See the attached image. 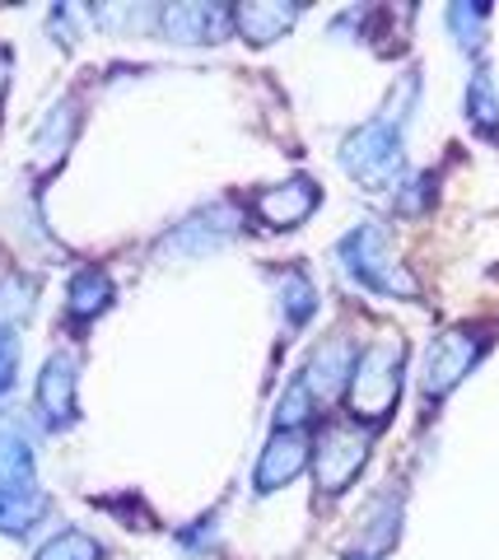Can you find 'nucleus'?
Returning <instances> with one entry per match:
<instances>
[{"mask_svg": "<svg viewBox=\"0 0 499 560\" xmlns=\"http://www.w3.org/2000/svg\"><path fill=\"white\" fill-rule=\"evenodd\" d=\"M411 103H416V80H402V90L392 94L383 113L341 140V168H346L355 183L383 187L392 173L402 168V131H406Z\"/></svg>", "mask_w": 499, "mask_h": 560, "instance_id": "nucleus-1", "label": "nucleus"}, {"mask_svg": "<svg viewBox=\"0 0 499 560\" xmlns=\"http://www.w3.org/2000/svg\"><path fill=\"white\" fill-rule=\"evenodd\" d=\"M402 360L406 350L402 341H373L369 350L355 355V370H351V388H346V401L355 420H388L392 407L402 397Z\"/></svg>", "mask_w": 499, "mask_h": 560, "instance_id": "nucleus-2", "label": "nucleus"}, {"mask_svg": "<svg viewBox=\"0 0 499 560\" xmlns=\"http://www.w3.org/2000/svg\"><path fill=\"white\" fill-rule=\"evenodd\" d=\"M336 257H341V267L373 294H397V300H411V294H416V280L397 267L383 224H373V220L355 224V230L336 243Z\"/></svg>", "mask_w": 499, "mask_h": 560, "instance_id": "nucleus-3", "label": "nucleus"}, {"mask_svg": "<svg viewBox=\"0 0 499 560\" xmlns=\"http://www.w3.org/2000/svg\"><path fill=\"white\" fill-rule=\"evenodd\" d=\"M369 448H373V430L359 425V420H326L313 440V477L322 495H341L359 467L369 463Z\"/></svg>", "mask_w": 499, "mask_h": 560, "instance_id": "nucleus-4", "label": "nucleus"}, {"mask_svg": "<svg viewBox=\"0 0 499 560\" xmlns=\"http://www.w3.org/2000/svg\"><path fill=\"white\" fill-rule=\"evenodd\" d=\"M480 350H486V337H480L476 327H449L443 337L429 341L425 350V364H420V388L429 401L449 397L462 378L472 374V364L480 360Z\"/></svg>", "mask_w": 499, "mask_h": 560, "instance_id": "nucleus-5", "label": "nucleus"}, {"mask_svg": "<svg viewBox=\"0 0 499 560\" xmlns=\"http://www.w3.org/2000/svg\"><path fill=\"white\" fill-rule=\"evenodd\" d=\"M238 230H243L238 210L229 201H215V206H201L197 215H187L178 230H168L154 253H159L164 261H174V257H205V253L225 248L229 238H238Z\"/></svg>", "mask_w": 499, "mask_h": 560, "instance_id": "nucleus-6", "label": "nucleus"}, {"mask_svg": "<svg viewBox=\"0 0 499 560\" xmlns=\"http://www.w3.org/2000/svg\"><path fill=\"white\" fill-rule=\"evenodd\" d=\"M159 33L178 47H215L234 33V5H164Z\"/></svg>", "mask_w": 499, "mask_h": 560, "instance_id": "nucleus-7", "label": "nucleus"}, {"mask_svg": "<svg viewBox=\"0 0 499 560\" xmlns=\"http://www.w3.org/2000/svg\"><path fill=\"white\" fill-rule=\"evenodd\" d=\"M308 463H313L308 434L304 430H275L266 440V448H262V458H257V467H252V490L257 495H275V490L295 481Z\"/></svg>", "mask_w": 499, "mask_h": 560, "instance_id": "nucleus-8", "label": "nucleus"}, {"mask_svg": "<svg viewBox=\"0 0 499 560\" xmlns=\"http://www.w3.org/2000/svg\"><path fill=\"white\" fill-rule=\"evenodd\" d=\"M75 388H80V364H75L71 350H57V355H47L43 374H38V411L47 420V430L75 425V416H80Z\"/></svg>", "mask_w": 499, "mask_h": 560, "instance_id": "nucleus-9", "label": "nucleus"}, {"mask_svg": "<svg viewBox=\"0 0 499 560\" xmlns=\"http://www.w3.org/2000/svg\"><path fill=\"white\" fill-rule=\"evenodd\" d=\"M318 201H322V191H318L313 178H285V183L266 187L252 210L271 234H285V230H299V224L318 210Z\"/></svg>", "mask_w": 499, "mask_h": 560, "instance_id": "nucleus-10", "label": "nucleus"}, {"mask_svg": "<svg viewBox=\"0 0 499 560\" xmlns=\"http://www.w3.org/2000/svg\"><path fill=\"white\" fill-rule=\"evenodd\" d=\"M351 370H355V346L351 341H322L313 350V360H308V370L299 374L308 383V393H313V401H332L336 393L351 388Z\"/></svg>", "mask_w": 499, "mask_h": 560, "instance_id": "nucleus-11", "label": "nucleus"}, {"mask_svg": "<svg viewBox=\"0 0 499 560\" xmlns=\"http://www.w3.org/2000/svg\"><path fill=\"white\" fill-rule=\"evenodd\" d=\"M299 14H304V5H289V0H271V5H234V33H243L252 47H271L299 24Z\"/></svg>", "mask_w": 499, "mask_h": 560, "instance_id": "nucleus-12", "label": "nucleus"}, {"mask_svg": "<svg viewBox=\"0 0 499 560\" xmlns=\"http://www.w3.org/2000/svg\"><path fill=\"white\" fill-rule=\"evenodd\" d=\"M75 131H80V108H75V98H61L57 108L43 117V127L33 131V154H38V164H61Z\"/></svg>", "mask_w": 499, "mask_h": 560, "instance_id": "nucleus-13", "label": "nucleus"}, {"mask_svg": "<svg viewBox=\"0 0 499 560\" xmlns=\"http://www.w3.org/2000/svg\"><path fill=\"white\" fill-rule=\"evenodd\" d=\"M112 300H117V285H112V276L98 267H80L71 276V285H66V304H71L75 323H94Z\"/></svg>", "mask_w": 499, "mask_h": 560, "instance_id": "nucleus-14", "label": "nucleus"}, {"mask_svg": "<svg viewBox=\"0 0 499 560\" xmlns=\"http://www.w3.org/2000/svg\"><path fill=\"white\" fill-rule=\"evenodd\" d=\"M0 490H5V495H28V490H38L33 448L20 430H0Z\"/></svg>", "mask_w": 499, "mask_h": 560, "instance_id": "nucleus-15", "label": "nucleus"}, {"mask_svg": "<svg viewBox=\"0 0 499 560\" xmlns=\"http://www.w3.org/2000/svg\"><path fill=\"white\" fill-rule=\"evenodd\" d=\"M281 313H285L289 331H299V327L313 323L318 290H313V280H308L304 271H281Z\"/></svg>", "mask_w": 499, "mask_h": 560, "instance_id": "nucleus-16", "label": "nucleus"}, {"mask_svg": "<svg viewBox=\"0 0 499 560\" xmlns=\"http://www.w3.org/2000/svg\"><path fill=\"white\" fill-rule=\"evenodd\" d=\"M43 514H47V495H38V490H28V495H5L0 490V533L5 537H28Z\"/></svg>", "mask_w": 499, "mask_h": 560, "instance_id": "nucleus-17", "label": "nucleus"}, {"mask_svg": "<svg viewBox=\"0 0 499 560\" xmlns=\"http://www.w3.org/2000/svg\"><path fill=\"white\" fill-rule=\"evenodd\" d=\"M397 523H402V500L397 490H388L378 504H369V518H365V547L369 551H388L397 541Z\"/></svg>", "mask_w": 499, "mask_h": 560, "instance_id": "nucleus-18", "label": "nucleus"}, {"mask_svg": "<svg viewBox=\"0 0 499 560\" xmlns=\"http://www.w3.org/2000/svg\"><path fill=\"white\" fill-rule=\"evenodd\" d=\"M467 117L480 136H495L499 140V98H495V84H490V70H476L472 84H467Z\"/></svg>", "mask_w": 499, "mask_h": 560, "instance_id": "nucleus-19", "label": "nucleus"}, {"mask_svg": "<svg viewBox=\"0 0 499 560\" xmlns=\"http://www.w3.org/2000/svg\"><path fill=\"white\" fill-rule=\"evenodd\" d=\"M33 560H103V547L90 537V533H80V528H66L57 533L51 541H43L38 556Z\"/></svg>", "mask_w": 499, "mask_h": 560, "instance_id": "nucleus-20", "label": "nucleus"}, {"mask_svg": "<svg viewBox=\"0 0 499 560\" xmlns=\"http://www.w3.org/2000/svg\"><path fill=\"white\" fill-rule=\"evenodd\" d=\"M313 416V393H308V383L295 378L281 397V407H275V430H304V420Z\"/></svg>", "mask_w": 499, "mask_h": 560, "instance_id": "nucleus-21", "label": "nucleus"}, {"mask_svg": "<svg viewBox=\"0 0 499 560\" xmlns=\"http://www.w3.org/2000/svg\"><path fill=\"white\" fill-rule=\"evenodd\" d=\"M486 20H490V10L486 5H453L449 10V28L458 33V43L462 47H476V38H480V28H486Z\"/></svg>", "mask_w": 499, "mask_h": 560, "instance_id": "nucleus-22", "label": "nucleus"}, {"mask_svg": "<svg viewBox=\"0 0 499 560\" xmlns=\"http://www.w3.org/2000/svg\"><path fill=\"white\" fill-rule=\"evenodd\" d=\"M14 374H20V341L14 327H0V397L14 388Z\"/></svg>", "mask_w": 499, "mask_h": 560, "instance_id": "nucleus-23", "label": "nucleus"}, {"mask_svg": "<svg viewBox=\"0 0 499 560\" xmlns=\"http://www.w3.org/2000/svg\"><path fill=\"white\" fill-rule=\"evenodd\" d=\"M211 537H215V514H205V518H197L192 523V528H182V547L187 551H205V547H211Z\"/></svg>", "mask_w": 499, "mask_h": 560, "instance_id": "nucleus-24", "label": "nucleus"}, {"mask_svg": "<svg viewBox=\"0 0 499 560\" xmlns=\"http://www.w3.org/2000/svg\"><path fill=\"white\" fill-rule=\"evenodd\" d=\"M10 66H14V57H10V47L0 43V98H5V90H10Z\"/></svg>", "mask_w": 499, "mask_h": 560, "instance_id": "nucleus-25", "label": "nucleus"}, {"mask_svg": "<svg viewBox=\"0 0 499 560\" xmlns=\"http://www.w3.org/2000/svg\"><path fill=\"white\" fill-rule=\"evenodd\" d=\"M0 280H5V267H0Z\"/></svg>", "mask_w": 499, "mask_h": 560, "instance_id": "nucleus-26", "label": "nucleus"}, {"mask_svg": "<svg viewBox=\"0 0 499 560\" xmlns=\"http://www.w3.org/2000/svg\"><path fill=\"white\" fill-rule=\"evenodd\" d=\"M359 560H369V556H359Z\"/></svg>", "mask_w": 499, "mask_h": 560, "instance_id": "nucleus-27", "label": "nucleus"}]
</instances>
